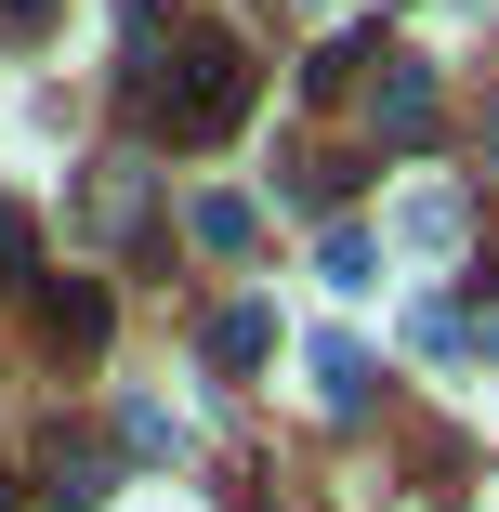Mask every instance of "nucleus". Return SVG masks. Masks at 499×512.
Listing matches in <instances>:
<instances>
[{"label":"nucleus","mask_w":499,"mask_h":512,"mask_svg":"<svg viewBox=\"0 0 499 512\" xmlns=\"http://www.w3.org/2000/svg\"><path fill=\"white\" fill-rule=\"evenodd\" d=\"M145 119H158L171 145H224V132L250 119V53H237L224 27L171 40V66H145Z\"/></svg>","instance_id":"nucleus-1"},{"label":"nucleus","mask_w":499,"mask_h":512,"mask_svg":"<svg viewBox=\"0 0 499 512\" xmlns=\"http://www.w3.org/2000/svg\"><path fill=\"white\" fill-rule=\"evenodd\" d=\"M368 119H381L394 145H421V132H434V66L394 53V66H381V92H368Z\"/></svg>","instance_id":"nucleus-2"},{"label":"nucleus","mask_w":499,"mask_h":512,"mask_svg":"<svg viewBox=\"0 0 499 512\" xmlns=\"http://www.w3.org/2000/svg\"><path fill=\"white\" fill-rule=\"evenodd\" d=\"M40 329H53L66 355H92V342H106V289H92V276H53V289H40Z\"/></svg>","instance_id":"nucleus-3"},{"label":"nucleus","mask_w":499,"mask_h":512,"mask_svg":"<svg viewBox=\"0 0 499 512\" xmlns=\"http://www.w3.org/2000/svg\"><path fill=\"white\" fill-rule=\"evenodd\" d=\"M263 237V211H250V197H197V250H211V263H237Z\"/></svg>","instance_id":"nucleus-4"},{"label":"nucleus","mask_w":499,"mask_h":512,"mask_svg":"<svg viewBox=\"0 0 499 512\" xmlns=\"http://www.w3.org/2000/svg\"><path fill=\"white\" fill-rule=\"evenodd\" d=\"M394 237H408V250H460V197H447V184H421L408 211H394Z\"/></svg>","instance_id":"nucleus-5"},{"label":"nucleus","mask_w":499,"mask_h":512,"mask_svg":"<svg viewBox=\"0 0 499 512\" xmlns=\"http://www.w3.org/2000/svg\"><path fill=\"white\" fill-rule=\"evenodd\" d=\"M303 368H316V407H368V355L355 342H316Z\"/></svg>","instance_id":"nucleus-6"},{"label":"nucleus","mask_w":499,"mask_h":512,"mask_svg":"<svg viewBox=\"0 0 499 512\" xmlns=\"http://www.w3.org/2000/svg\"><path fill=\"white\" fill-rule=\"evenodd\" d=\"M53 499H106V447L66 434V447H53Z\"/></svg>","instance_id":"nucleus-7"},{"label":"nucleus","mask_w":499,"mask_h":512,"mask_svg":"<svg viewBox=\"0 0 499 512\" xmlns=\"http://www.w3.org/2000/svg\"><path fill=\"white\" fill-rule=\"evenodd\" d=\"M316 276H329V289H368V276H381V250H368V237H355V224H342V237H329V250H316Z\"/></svg>","instance_id":"nucleus-8"},{"label":"nucleus","mask_w":499,"mask_h":512,"mask_svg":"<svg viewBox=\"0 0 499 512\" xmlns=\"http://www.w3.org/2000/svg\"><path fill=\"white\" fill-rule=\"evenodd\" d=\"M263 342H276V329H263V302H237V316H224V329H211V355H224V368H250V355H263Z\"/></svg>","instance_id":"nucleus-9"},{"label":"nucleus","mask_w":499,"mask_h":512,"mask_svg":"<svg viewBox=\"0 0 499 512\" xmlns=\"http://www.w3.org/2000/svg\"><path fill=\"white\" fill-rule=\"evenodd\" d=\"M27 263H40V237H27V211L0 197V289H27Z\"/></svg>","instance_id":"nucleus-10"},{"label":"nucleus","mask_w":499,"mask_h":512,"mask_svg":"<svg viewBox=\"0 0 499 512\" xmlns=\"http://www.w3.org/2000/svg\"><path fill=\"white\" fill-rule=\"evenodd\" d=\"M0 27H14V40H40V27H53V0H0Z\"/></svg>","instance_id":"nucleus-11"},{"label":"nucleus","mask_w":499,"mask_h":512,"mask_svg":"<svg viewBox=\"0 0 499 512\" xmlns=\"http://www.w3.org/2000/svg\"><path fill=\"white\" fill-rule=\"evenodd\" d=\"M486 158H499V106H486Z\"/></svg>","instance_id":"nucleus-12"},{"label":"nucleus","mask_w":499,"mask_h":512,"mask_svg":"<svg viewBox=\"0 0 499 512\" xmlns=\"http://www.w3.org/2000/svg\"><path fill=\"white\" fill-rule=\"evenodd\" d=\"M486 368H499V329H486Z\"/></svg>","instance_id":"nucleus-13"},{"label":"nucleus","mask_w":499,"mask_h":512,"mask_svg":"<svg viewBox=\"0 0 499 512\" xmlns=\"http://www.w3.org/2000/svg\"><path fill=\"white\" fill-rule=\"evenodd\" d=\"M0 512H14V486H0Z\"/></svg>","instance_id":"nucleus-14"}]
</instances>
